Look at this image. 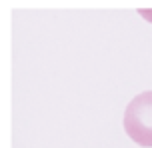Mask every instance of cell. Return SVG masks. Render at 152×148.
Wrapping results in <instances>:
<instances>
[{"label":"cell","mask_w":152,"mask_h":148,"mask_svg":"<svg viewBox=\"0 0 152 148\" xmlns=\"http://www.w3.org/2000/svg\"><path fill=\"white\" fill-rule=\"evenodd\" d=\"M124 130L138 146L152 148V90L130 100L124 112Z\"/></svg>","instance_id":"1"},{"label":"cell","mask_w":152,"mask_h":148,"mask_svg":"<svg viewBox=\"0 0 152 148\" xmlns=\"http://www.w3.org/2000/svg\"><path fill=\"white\" fill-rule=\"evenodd\" d=\"M138 12L144 16V18H148V22H152V10H146V8H142V10H138Z\"/></svg>","instance_id":"2"}]
</instances>
